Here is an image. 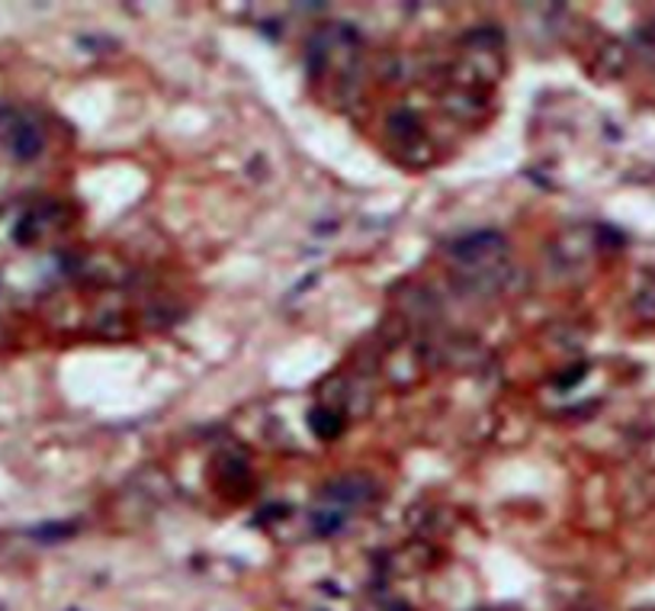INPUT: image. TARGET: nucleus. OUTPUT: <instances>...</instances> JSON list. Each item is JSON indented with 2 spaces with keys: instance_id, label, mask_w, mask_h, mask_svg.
<instances>
[{
  "instance_id": "1",
  "label": "nucleus",
  "mask_w": 655,
  "mask_h": 611,
  "mask_svg": "<svg viewBox=\"0 0 655 611\" xmlns=\"http://www.w3.org/2000/svg\"><path fill=\"white\" fill-rule=\"evenodd\" d=\"M312 425H315V435H319V438H334V435H337V419H334V416L315 412V416H312Z\"/></svg>"
}]
</instances>
